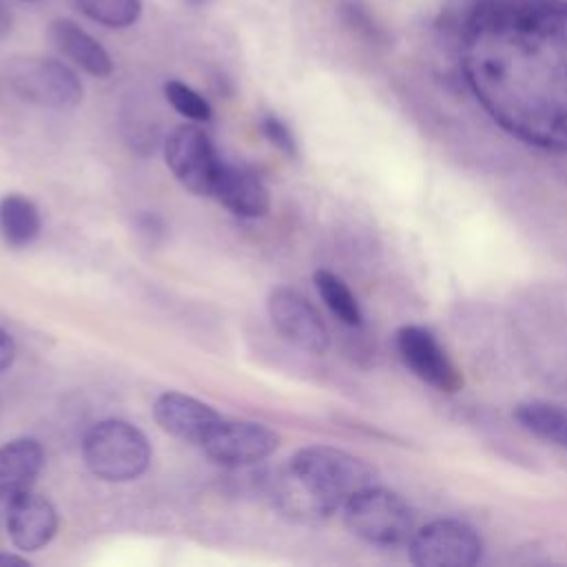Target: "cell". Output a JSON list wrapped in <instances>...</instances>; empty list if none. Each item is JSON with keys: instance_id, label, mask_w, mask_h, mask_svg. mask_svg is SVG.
<instances>
[{"instance_id": "cell-18", "label": "cell", "mask_w": 567, "mask_h": 567, "mask_svg": "<svg viewBox=\"0 0 567 567\" xmlns=\"http://www.w3.org/2000/svg\"><path fill=\"white\" fill-rule=\"evenodd\" d=\"M315 286L319 297L323 299V303L328 306V310L346 326H361L363 315L359 308L357 297L352 295V290L348 288V284L337 277L330 270H317L315 272Z\"/></svg>"}, {"instance_id": "cell-26", "label": "cell", "mask_w": 567, "mask_h": 567, "mask_svg": "<svg viewBox=\"0 0 567 567\" xmlns=\"http://www.w3.org/2000/svg\"><path fill=\"white\" fill-rule=\"evenodd\" d=\"M210 0H186V4L188 7H195V9H199V7H206Z\"/></svg>"}, {"instance_id": "cell-15", "label": "cell", "mask_w": 567, "mask_h": 567, "mask_svg": "<svg viewBox=\"0 0 567 567\" xmlns=\"http://www.w3.org/2000/svg\"><path fill=\"white\" fill-rule=\"evenodd\" d=\"M44 463V450L35 439H13L0 445V498H13L31 489Z\"/></svg>"}, {"instance_id": "cell-9", "label": "cell", "mask_w": 567, "mask_h": 567, "mask_svg": "<svg viewBox=\"0 0 567 567\" xmlns=\"http://www.w3.org/2000/svg\"><path fill=\"white\" fill-rule=\"evenodd\" d=\"M279 445V436L261 423L219 421L202 443L206 456L224 467H248L268 458Z\"/></svg>"}, {"instance_id": "cell-2", "label": "cell", "mask_w": 567, "mask_h": 567, "mask_svg": "<svg viewBox=\"0 0 567 567\" xmlns=\"http://www.w3.org/2000/svg\"><path fill=\"white\" fill-rule=\"evenodd\" d=\"M374 478L377 472L359 456L330 445H308L270 481V496L284 516L317 523L332 516L359 489L374 485Z\"/></svg>"}, {"instance_id": "cell-17", "label": "cell", "mask_w": 567, "mask_h": 567, "mask_svg": "<svg viewBox=\"0 0 567 567\" xmlns=\"http://www.w3.org/2000/svg\"><path fill=\"white\" fill-rule=\"evenodd\" d=\"M42 221L35 204L18 193L0 197V237L7 246H29L40 235Z\"/></svg>"}, {"instance_id": "cell-20", "label": "cell", "mask_w": 567, "mask_h": 567, "mask_svg": "<svg viewBox=\"0 0 567 567\" xmlns=\"http://www.w3.org/2000/svg\"><path fill=\"white\" fill-rule=\"evenodd\" d=\"M164 95L168 100V104L184 115L186 120L193 122H208L213 117V109L210 104L188 84L179 82V80H171L164 84Z\"/></svg>"}, {"instance_id": "cell-12", "label": "cell", "mask_w": 567, "mask_h": 567, "mask_svg": "<svg viewBox=\"0 0 567 567\" xmlns=\"http://www.w3.org/2000/svg\"><path fill=\"white\" fill-rule=\"evenodd\" d=\"M153 416L164 432L195 445H202L221 421L210 405L182 392L159 394L153 403Z\"/></svg>"}, {"instance_id": "cell-10", "label": "cell", "mask_w": 567, "mask_h": 567, "mask_svg": "<svg viewBox=\"0 0 567 567\" xmlns=\"http://www.w3.org/2000/svg\"><path fill=\"white\" fill-rule=\"evenodd\" d=\"M396 350L405 368L423 383L439 392L461 390L463 379L456 365L427 328L414 323L401 326L396 330Z\"/></svg>"}, {"instance_id": "cell-14", "label": "cell", "mask_w": 567, "mask_h": 567, "mask_svg": "<svg viewBox=\"0 0 567 567\" xmlns=\"http://www.w3.org/2000/svg\"><path fill=\"white\" fill-rule=\"evenodd\" d=\"M53 44L82 71L95 78H109L113 73V62L109 51L80 24L69 18H58L49 27Z\"/></svg>"}, {"instance_id": "cell-23", "label": "cell", "mask_w": 567, "mask_h": 567, "mask_svg": "<svg viewBox=\"0 0 567 567\" xmlns=\"http://www.w3.org/2000/svg\"><path fill=\"white\" fill-rule=\"evenodd\" d=\"M13 359H16L13 337L0 328V374L13 365Z\"/></svg>"}, {"instance_id": "cell-4", "label": "cell", "mask_w": 567, "mask_h": 567, "mask_svg": "<svg viewBox=\"0 0 567 567\" xmlns=\"http://www.w3.org/2000/svg\"><path fill=\"white\" fill-rule=\"evenodd\" d=\"M343 520L348 529L372 545H399L414 532V518L408 503L392 489L368 485L343 503Z\"/></svg>"}, {"instance_id": "cell-11", "label": "cell", "mask_w": 567, "mask_h": 567, "mask_svg": "<svg viewBox=\"0 0 567 567\" xmlns=\"http://www.w3.org/2000/svg\"><path fill=\"white\" fill-rule=\"evenodd\" d=\"M58 532L55 507L40 494L27 489L9 498L7 534L20 551H38Z\"/></svg>"}, {"instance_id": "cell-27", "label": "cell", "mask_w": 567, "mask_h": 567, "mask_svg": "<svg viewBox=\"0 0 567 567\" xmlns=\"http://www.w3.org/2000/svg\"><path fill=\"white\" fill-rule=\"evenodd\" d=\"M22 2H38V0H22Z\"/></svg>"}, {"instance_id": "cell-22", "label": "cell", "mask_w": 567, "mask_h": 567, "mask_svg": "<svg viewBox=\"0 0 567 567\" xmlns=\"http://www.w3.org/2000/svg\"><path fill=\"white\" fill-rule=\"evenodd\" d=\"M261 131L266 135V140L277 146L279 151H284L290 157H297V142L292 131L288 128V124L284 120H279L277 115H266L261 120Z\"/></svg>"}, {"instance_id": "cell-5", "label": "cell", "mask_w": 567, "mask_h": 567, "mask_svg": "<svg viewBox=\"0 0 567 567\" xmlns=\"http://www.w3.org/2000/svg\"><path fill=\"white\" fill-rule=\"evenodd\" d=\"M7 80L22 100L44 109L66 111L84 95L80 78L53 58L18 55L7 64Z\"/></svg>"}, {"instance_id": "cell-13", "label": "cell", "mask_w": 567, "mask_h": 567, "mask_svg": "<svg viewBox=\"0 0 567 567\" xmlns=\"http://www.w3.org/2000/svg\"><path fill=\"white\" fill-rule=\"evenodd\" d=\"M210 197L239 217H261L270 206V197L261 179L248 168L233 164H221Z\"/></svg>"}, {"instance_id": "cell-19", "label": "cell", "mask_w": 567, "mask_h": 567, "mask_svg": "<svg viewBox=\"0 0 567 567\" xmlns=\"http://www.w3.org/2000/svg\"><path fill=\"white\" fill-rule=\"evenodd\" d=\"M73 4L93 22L111 29H126L142 13V0H73Z\"/></svg>"}, {"instance_id": "cell-25", "label": "cell", "mask_w": 567, "mask_h": 567, "mask_svg": "<svg viewBox=\"0 0 567 567\" xmlns=\"http://www.w3.org/2000/svg\"><path fill=\"white\" fill-rule=\"evenodd\" d=\"M9 565H29L27 558L16 556V554H2L0 551V567H9Z\"/></svg>"}, {"instance_id": "cell-7", "label": "cell", "mask_w": 567, "mask_h": 567, "mask_svg": "<svg viewBox=\"0 0 567 567\" xmlns=\"http://www.w3.org/2000/svg\"><path fill=\"white\" fill-rule=\"evenodd\" d=\"M164 157L171 173L197 195H210L215 177L224 164L208 133L195 124L177 126L166 137Z\"/></svg>"}, {"instance_id": "cell-1", "label": "cell", "mask_w": 567, "mask_h": 567, "mask_svg": "<svg viewBox=\"0 0 567 567\" xmlns=\"http://www.w3.org/2000/svg\"><path fill=\"white\" fill-rule=\"evenodd\" d=\"M461 66L503 131L567 153V0H476L461 31Z\"/></svg>"}, {"instance_id": "cell-8", "label": "cell", "mask_w": 567, "mask_h": 567, "mask_svg": "<svg viewBox=\"0 0 567 567\" xmlns=\"http://www.w3.org/2000/svg\"><path fill=\"white\" fill-rule=\"evenodd\" d=\"M266 306L272 326L297 348L310 354H323L330 348V332L321 315L299 290L277 286L270 290Z\"/></svg>"}, {"instance_id": "cell-3", "label": "cell", "mask_w": 567, "mask_h": 567, "mask_svg": "<svg viewBox=\"0 0 567 567\" xmlns=\"http://www.w3.org/2000/svg\"><path fill=\"white\" fill-rule=\"evenodd\" d=\"M82 456L97 478L126 483L146 472L151 463V443L133 423L104 419L84 434Z\"/></svg>"}, {"instance_id": "cell-16", "label": "cell", "mask_w": 567, "mask_h": 567, "mask_svg": "<svg viewBox=\"0 0 567 567\" xmlns=\"http://www.w3.org/2000/svg\"><path fill=\"white\" fill-rule=\"evenodd\" d=\"M514 419L523 430L551 445L567 450V408L551 401H523L514 408Z\"/></svg>"}, {"instance_id": "cell-6", "label": "cell", "mask_w": 567, "mask_h": 567, "mask_svg": "<svg viewBox=\"0 0 567 567\" xmlns=\"http://www.w3.org/2000/svg\"><path fill=\"white\" fill-rule=\"evenodd\" d=\"M478 532L456 518H439L410 536V560L419 567H472L481 560Z\"/></svg>"}, {"instance_id": "cell-21", "label": "cell", "mask_w": 567, "mask_h": 567, "mask_svg": "<svg viewBox=\"0 0 567 567\" xmlns=\"http://www.w3.org/2000/svg\"><path fill=\"white\" fill-rule=\"evenodd\" d=\"M339 16H341V20L346 22V27L350 31H354L357 35H361L365 40L374 42V40H379L383 35L381 27L374 22V16L368 11L365 4H361L357 0L343 2L341 9H339Z\"/></svg>"}, {"instance_id": "cell-24", "label": "cell", "mask_w": 567, "mask_h": 567, "mask_svg": "<svg viewBox=\"0 0 567 567\" xmlns=\"http://www.w3.org/2000/svg\"><path fill=\"white\" fill-rule=\"evenodd\" d=\"M13 27V16L9 11V7L0 0V38H4Z\"/></svg>"}]
</instances>
